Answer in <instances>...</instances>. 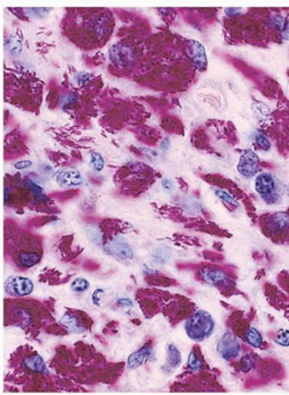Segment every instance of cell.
<instances>
[{"label":"cell","mask_w":289,"mask_h":395,"mask_svg":"<svg viewBox=\"0 0 289 395\" xmlns=\"http://www.w3.org/2000/svg\"><path fill=\"white\" fill-rule=\"evenodd\" d=\"M215 329V321L208 312L199 310L194 312L185 324V332L191 340L202 342L208 338Z\"/></svg>","instance_id":"cell-1"},{"label":"cell","mask_w":289,"mask_h":395,"mask_svg":"<svg viewBox=\"0 0 289 395\" xmlns=\"http://www.w3.org/2000/svg\"><path fill=\"white\" fill-rule=\"evenodd\" d=\"M254 187L264 201L268 205H275L281 201L284 194L281 184L269 172H262L257 176Z\"/></svg>","instance_id":"cell-2"},{"label":"cell","mask_w":289,"mask_h":395,"mask_svg":"<svg viewBox=\"0 0 289 395\" xmlns=\"http://www.w3.org/2000/svg\"><path fill=\"white\" fill-rule=\"evenodd\" d=\"M110 58L119 68H127L136 61V53L131 45L124 43L116 44L110 50Z\"/></svg>","instance_id":"cell-3"},{"label":"cell","mask_w":289,"mask_h":395,"mask_svg":"<svg viewBox=\"0 0 289 395\" xmlns=\"http://www.w3.org/2000/svg\"><path fill=\"white\" fill-rule=\"evenodd\" d=\"M218 354L221 358L226 360H230L236 358L242 351L241 343L238 342L237 337L230 332H227L222 335L219 340L218 347H216Z\"/></svg>","instance_id":"cell-4"},{"label":"cell","mask_w":289,"mask_h":395,"mask_svg":"<svg viewBox=\"0 0 289 395\" xmlns=\"http://www.w3.org/2000/svg\"><path fill=\"white\" fill-rule=\"evenodd\" d=\"M5 291L15 297L30 295L34 290V283L30 278L24 276H12L5 282Z\"/></svg>","instance_id":"cell-5"},{"label":"cell","mask_w":289,"mask_h":395,"mask_svg":"<svg viewBox=\"0 0 289 395\" xmlns=\"http://www.w3.org/2000/svg\"><path fill=\"white\" fill-rule=\"evenodd\" d=\"M105 250L108 251L110 255L115 256L116 258L124 260V261H128L134 258L133 249L130 244L127 243L124 237L116 236L109 241L105 245Z\"/></svg>","instance_id":"cell-6"},{"label":"cell","mask_w":289,"mask_h":395,"mask_svg":"<svg viewBox=\"0 0 289 395\" xmlns=\"http://www.w3.org/2000/svg\"><path fill=\"white\" fill-rule=\"evenodd\" d=\"M200 276L207 284L215 288H230L234 285V281L228 276L227 273L214 268H203L200 271Z\"/></svg>","instance_id":"cell-7"},{"label":"cell","mask_w":289,"mask_h":395,"mask_svg":"<svg viewBox=\"0 0 289 395\" xmlns=\"http://www.w3.org/2000/svg\"><path fill=\"white\" fill-rule=\"evenodd\" d=\"M237 170L247 178H252L257 175L259 171V158L253 150H246L242 154Z\"/></svg>","instance_id":"cell-8"},{"label":"cell","mask_w":289,"mask_h":395,"mask_svg":"<svg viewBox=\"0 0 289 395\" xmlns=\"http://www.w3.org/2000/svg\"><path fill=\"white\" fill-rule=\"evenodd\" d=\"M185 53L198 70L204 71L207 67V56L204 46L197 40H187L185 43Z\"/></svg>","instance_id":"cell-9"},{"label":"cell","mask_w":289,"mask_h":395,"mask_svg":"<svg viewBox=\"0 0 289 395\" xmlns=\"http://www.w3.org/2000/svg\"><path fill=\"white\" fill-rule=\"evenodd\" d=\"M266 228L273 235H279L289 230V214L287 213H275L268 215L265 221Z\"/></svg>","instance_id":"cell-10"},{"label":"cell","mask_w":289,"mask_h":395,"mask_svg":"<svg viewBox=\"0 0 289 395\" xmlns=\"http://www.w3.org/2000/svg\"><path fill=\"white\" fill-rule=\"evenodd\" d=\"M56 180L62 187H79L83 186V178L78 170L64 169L56 174Z\"/></svg>","instance_id":"cell-11"},{"label":"cell","mask_w":289,"mask_h":395,"mask_svg":"<svg viewBox=\"0 0 289 395\" xmlns=\"http://www.w3.org/2000/svg\"><path fill=\"white\" fill-rule=\"evenodd\" d=\"M59 324L67 329L70 333L81 334L86 332V326L81 322L79 316H75L74 313H65L59 320Z\"/></svg>","instance_id":"cell-12"},{"label":"cell","mask_w":289,"mask_h":395,"mask_svg":"<svg viewBox=\"0 0 289 395\" xmlns=\"http://www.w3.org/2000/svg\"><path fill=\"white\" fill-rule=\"evenodd\" d=\"M153 356V349L152 347H149L148 344L147 346H144L143 348H140L139 350H137L136 353H133L132 355L127 358V368L128 369H137L144 364L146 360L150 359V357Z\"/></svg>","instance_id":"cell-13"},{"label":"cell","mask_w":289,"mask_h":395,"mask_svg":"<svg viewBox=\"0 0 289 395\" xmlns=\"http://www.w3.org/2000/svg\"><path fill=\"white\" fill-rule=\"evenodd\" d=\"M23 366L30 372L39 373V375H49L48 366L39 354L26 357L23 359Z\"/></svg>","instance_id":"cell-14"},{"label":"cell","mask_w":289,"mask_h":395,"mask_svg":"<svg viewBox=\"0 0 289 395\" xmlns=\"http://www.w3.org/2000/svg\"><path fill=\"white\" fill-rule=\"evenodd\" d=\"M23 185H24V187L29 191L31 197L34 198V200H35L37 203L46 201V200H48V197H46L45 193H44V190L42 189V186H40V185L34 183L33 180L27 179L23 183Z\"/></svg>","instance_id":"cell-15"},{"label":"cell","mask_w":289,"mask_h":395,"mask_svg":"<svg viewBox=\"0 0 289 395\" xmlns=\"http://www.w3.org/2000/svg\"><path fill=\"white\" fill-rule=\"evenodd\" d=\"M41 260V255L36 252H20L18 255V261L22 267L30 268L39 263Z\"/></svg>","instance_id":"cell-16"},{"label":"cell","mask_w":289,"mask_h":395,"mask_svg":"<svg viewBox=\"0 0 289 395\" xmlns=\"http://www.w3.org/2000/svg\"><path fill=\"white\" fill-rule=\"evenodd\" d=\"M182 355L181 351L174 344L168 346V360H166V366L169 369H176L181 365Z\"/></svg>","instance_id":"cell-17"},{"label":"cell","mask_w":289,"mask_h":395,"mask_svg":"<svg viewBox=\"0 0 289 395\" xmlns=\"http://www.w3.org/2000/svg\"><path fill=\"white\" fill-rule=\"evenodd\" d=\"M244 341L253 348H260L263 344V336L259 333L258 329L254 327H249V329L244 334Z\"/></svg>","instance_id":"cell-18"},{"label":"cell","mask_w":289,"mask_h":395,"mask_svg":"<svg viewBox=\"0 0 289 395\" xmlns=\"http://www.w3.org/2000/svg\"><path fill=\"white\" fill-rule=\"evenodd\" d=\"M187 365H188V369H190L191 371H194V372L200 371V370L204 368L202 359H200L199 356L196 354V350H191L190 355H188Z\"/></svg>","instance_id":"cell-19"},{"label":"cell","mask_w":289,"mask_h":395,"mask_svg":"<svg viewBox=\"0 0 289 395\" xmlns=\"http://www.w3.org/2000/svg\"><path fill=\"white\" fill-rule=\"evenodd\" d=\"M104 164H105L104 158H103L101 154L97 152H93L92 155H90V165H92L94 170L97 172L102 171L103 169H104Z\"/></svg>","instance_id":"cell-20"},{"label":"cell","mask_w":289,"mask_h":395,"mask_svg":"<svg viewBox=\"0 0 289 395\" xmlns=\"http://www.w3.org/2000/svg\"><path fill=\"white\" fill-rule=\"evenodd\" d=\"M89 287H90L89 281H87L86 278L83 277H77L71 284V289L75 291V293H83V291L88 290Z\"/></svg>","instance_id":"cell-21"},{"label":"cell","mask_w":289,"mask_h":395,"mask_svg":"<svg viewBox=\"0 0 289 395\" xmlns=\"http://www.w3.org/2000/svg\"><path fill=\"white\" fill-rule=\"evenodd\" d=\"M214 192H215L216 196H218V197L220 198V199L222 200V201L228 202V203H230V205H234V206H238L237 200L235 199V198L232 197L230 193H228L227 191H226V190H222V189H215V190H214Z\"/></svg>","instance_id":"cell-22"},{"label":"cell","mask_w":289,"mask_h":395,"mask_svg":"<svg viewBox=\"0 0 289 395\" xmlns=\"http://www.w3.org/2000/svg\"><path fill=\"white\" fill-rule=\"evenodd\" d=\"M254 140H256V142L258 143V146L262 149L266 150V152L271 149V142H269V140L264 136V134L259 133V132H256V134H254Z\"/></svg>","instance_id":"cell-23"},{"label":"cell","mask_w":289,"mask_h":395,"mask_svg":"<svg viewBox=\"0 0 289 395\" xmlns=\"http://www.w3.org/2000/svg\"><path fill=\"white\" fill-rule=\"evenodd\" d=\"M88 237L90 238V240L94 241L95 244H97V245H102L103 237H102L101 233L99 231V229H97L96 227L90 228L89 230H88Z\"/></svg>","instance_id":"cell-24"},{"label":"cell","mask_w":289,"mask_h":395,"mask_svg":"<svg viewBox=\"0 0 289 395\" xmlns=\"http://www.w3.org/2000/svg\"><path fill=\"white\" fill-rule=\"evenodd\" d=\"M275 343L282 347H289V331H281L275 337Z\"/></svg>","instance_id":"cell-25"},{"label":"cell","mask_w":289,"mask_h":395,"mask_svg":"<svg viewBox=\"0 0 289 395\" xmlns=\"http://www.w3.org/2000/svg\"><path fill=\"white\" fill-rule=\"evenodd\" d=\"M6 48H7V50L12 53V55H18L21 50V44L18 40L12 39L6 42Z\"/></svg>","instance_id":"cell-26"},{"label":"cell","mask_w":289,"mask_h":395,"mask_svg":"<svg viewBox=\"0 0 289 395\" xmlns=\"http://www.w3.org/2000/svg\"><path fill=\"white\" fill-rule=\"evenodd\" d=\"M253 366V358L252 356L247 355L243 357V359L241 360V368L243 372H249Z\"/></svg>","instance_id":"cell-27"},{"label":"cell","mask_w":289,"mask_h":395,"mask_svg":"<svg viewBox=\"0 0 289 395\" xmlns=\"http://www.w3.org/2000/svg\"><path fill=\"white\" fill-rule=\"evenodd\" d=\"M162 186L165 187L166 191H169V192H172V191L175 190V183L171 179H169V178H165V179L162 180Z\"/></svg>","instance_id":"cell-28"},{"label":"cell","mask_w":289,"mask_h":395,"mask_svg":"<svg viewBox=\"0 0 289 395\" xmlns=\"http://www.w3.org/2000/svg\"><path fill=\"white\" fill-rule=\"evenodd\" d=\"M33 165V162L31 161H20L18 163H15L14 167L15 169H18V170H23V169H27Z\"/></svg>","instance_id":"cell-29"},{"label":"cell","mask_w":289,"mask_h":395,"mask_svg":"<svg viewBox=\"0 0 289 395\" xmlns=\"http://www.w3.org/2000/svg\"><path fill=\"white\" fill-rule=\"evenodd\" d=\"M89 79H90L89 75L86 74V73H80V74H78L77 77H75V80H77L80 84L87 83L88 81H89Z\"/></svg>","instance_id":"cell-30"},{"label":"cell","mask_w":289,"mask_h":395,"mask_svg":"<svg viewBox=\"0 0 289 395\" xmlns=\"http://www.w3.org/2000/svg\"><path fill=\"white\" fill-rule=\"evenodd\" d=\"M103 291H104L103 289H97V290L94 291V294H93V302H94V304H95L96 306H100V297H99V295L102 294Z\"/></svg>","instance_id":"cell-31"},{"label":"cell","mask_w":289,"mask_h":395,"mask_svg":"<svg viewBox=\"0 0 289 395\" xmlns=\"http://www.w3.org/2000/svg\"><path fill=\"white\" fill-rule=\"evenodd\" d=\"M118 304H119V305L127 306V307H132V306H133V302H132V300L128 299V298H121V299H118Z\"/></svg>","instance_id":"cell-32"},{"label":"cell","mask_w":289,"mask_h":395,"mask_svg":"<svg viewBox=\"0 0 289 395\" xmlns=\"http://www.w3.org/2000/svg\"><path fill=\"white\" fill-rule=\"evenodd\" d=\"M160 148H161L162 150H166L169 148V141L168 140H165L163 141V142L161 143V146H160Z\"/></svg>","instance_id":"cell-33"},{"label":"cell","mask_w":289,"mask_h":395,"mask_svg":"<svg viewBox=\"0 0 289 395\" xmlns=\"http://www.w3.org/2000/svg\"><path fill=\"white\" fill-rule=\"evenodd\" d=\"M288 194H289V187H288Z\"/></svg>","instance_id":"cell-34"}]
</instances>
